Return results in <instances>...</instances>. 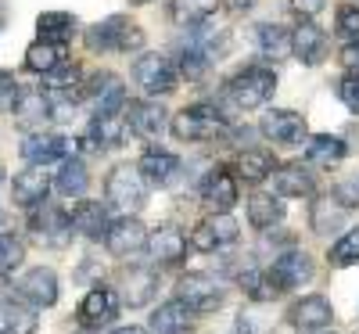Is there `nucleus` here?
I'll list each match as a JSON object with an SVG mask.
<instances>
[{"label":"nucleus","mask_w":359,"mask_h":334,"mask_svg":"<svg viewBox=\"0 0 359 334\" xmlns=\"http://www.w3.org/2000/svg\"><path fill=\"white\" fill-rule=\"evenodd\" d=\"M241 198V187H237V176L230 169H212L201 184V201L216 212V216H226V212L237 205Z\"/></svg>","instance_id":"2eb2a0df"},{"label":"nucleus","mask_w":359,"mask_h":334,"mask_svg":"<svg viewBox=\"0 0 359 334\" xmlns=\"http://www.w3.org/2000/svg\"><path fill=\"white\" fill-rule=\"evenodd\" d=\"M18 298L25 302V306H33V309H47L57 302V273L47 269V266H36V269H29L25 277L18 281Z\"/></svg>","instance_id":"4468645a"},{"label":"nucleus","mask_w":359,"mask_h":334,"mask_svg":"<svg viewBox=\"0 0 359 334\" xmlns=\"http://www.w3.org/2000/svg\"><path fill=\"white\" fill-rule=\"evenodd\" d=\"M0 316H4V330L8 334H36V316L18 298V291H15V298H8L4 306H0Z\"/></svg>","instance_id":"72a5a7b5"},{"label":"nucleus","mask_w":359,"mask_h":334,"mask_svg":"<svg viewBox=\"0 0 359 334\" xmlns=\"http://www.w3.org/2000/svg\"><path fill=\"white\" fill-rule=\"evenodd\" d=\"M79 65L76 62H62L50 76H43V86L50 90V94H72V86H79Z\"/></svg>","instance_id":"a19ab883"},{"label":"nucleus","mask_w":359,"mask_h":334,"mask_svg":"<svg viewBox=\"0 0 359 334\" xmlns=\"http://www.w3.org/2000/svg\"><path fill=\"white\" fill-rule=\"evenodd\" d=\"M291 54L302 65H320L327 58V36L316 22H298L291 33Z\"/></svg>","instance_id":"6ab92c4d"},{"label":"nucleus","mask_w":359,"mask_h":334,"mask_svg":"<svg viewBox=\"0 0 359 334\" xmlns=\"http://www.w3.org/2000/svg\"><path fill=\"white\" fill-rule=\"evenodd\" d=\"M50 187H54V180H50L47 169L25 166V169L15 173V180H11V198H15V205H22V208H40V205H47Z\"/></svg>","instance_id":"f8f14e48"},{"label":"nucleus","mask_w":359,"mask_h":334,"mask_svg":"<svg viewBox=\"0 0 359 334\" xmlns=\"http://www.w3.org/2000/svg\"><path fill=\"white\" fill-rule=\"evenodd\" d=\"M306 159H309L313 166L334 169V166L345 159V140H341V137H331V133H320V137H313V140H309Z\"/></svg>","instance_id":"2f4dec72"},{"label":"nucleus","mask_w":359,"mask_h":334,"mask_svg":"<svg viewBox=\"0 0 359 334\" xmlns=\"http://www.w3.org/2000/svg\"><path fill=\"white\" fill-rule=\"evenodd\" d=\"M0 334H8V330H4V327H0Z\"/></svg>","instance_id":"5fc2aeb1"},{"label":"nucleus","mask_w":359,"mask_h":334,"mask_svg":"<svg viewBox=\"0 0 359 334\" xmlns=\"http://www.w3.org/2000/svg\"><path fill=\"white\" fill-rule=\"evenodd\" d=\"M90 187V173H86V162L83 159H65L62 166H57V176H54V191L65 194V198H79L86 194Z\"/></svg>","instance_id":"cd10ccee"},{"label":"nucleus","mask_w":359,"mask_h":334,"mask_svg":"<svg viewBox=\"0 0 359 334\" xmlns=\"http://www.w3.org/2000/svg\"><path fill=\"white\" fill-rule=\"evenodd\" d=\"M57 65H62V51H57V47H50V44H33V47H29L25 51V69L29 72H40V76H50Z\"/></svg>","instance_id":"58836bf2"},{"label":"nucleus","mask_w":359,"mask_h":334,"mask_svg":"<svg viewBox=\"0 0 359 334\" xmlns=\"http://www.w3.org/2000/svg\"><path fill=\"white\" fill-rule=\"evenodd\" d=\"M313 277V259L306 252H298V248H287L273 259V266L266 269V281L269 288H273V295H284L298 284H306Z\"/></svg>","instance_id":"423d86ee"},{"label":"nucleus","mask_w":359,"mask_h":334,"mask_svg":"<svg viewBox=\"0 0 359 334\" xmlns=\"http://www.w3.org/2000/svg\"><path fill=\"white\" fill-rule=\"evenodd\" d=\"M252 4H255V0H223V8H226L230 15H245Z\"/></svg>","instance_id":"3c124183"},{"label":"nucleus","mask_w":359,"mask_h":334,"mask_svg":"<svg viewBox=\"0 0 359 334\" xmlns=\"http://www.w3.org/2000/svg\"><path fill=\"white\" fill-rule=\"evenodd\" d=\"M115 86H123V83L115 79V72H94L86 83H79L76 90H79V98H94L97 101V98H104L108 90H115Z\"/></svg>","instance_id":"37998d69"},{"label":"nucleus","mask_w":359,"mask_h":334,"mask_svg":"<svg viewBox=\"0 0 359 334\" xmlns=\"http://www.w3.org/2000/svg\"><path fill=\"white\" fill-rule=\"evenodd\" d=\"M338 33L348 36V40H359V8L355 4L338 8Z\"/></svg>","instance_id":"a18cd8bd"},{"label":"nucleus","mask_w":359,"mask_h":334,"mask_svg":"<svg viewBox=\"0 0 359 334\" xmlns=\"http://www.w3.org/2000/svg\"><path fill=\"white\" fill-rule=\"evenodd\" d=\"M137 169H140V176L147 180V184H158V187H165V184H172V180L180 176L184 162H180V159L172 155V151L147 147L144 155H140V162H137Z\"/></svg>","instance_id":"4be33fe9"},{"label":"nucleus","mask_w":359,"mask_h":334,"mask_svg":"<svg viewBox=\"0 0 359 334\" xmlns=\"http://www.w3.org/2000/svg\"><path fill=\"white\" fill-rule=\"evenodd\" d=\"M334 198H338V205H341V208L359 205V184H341V187L334 191Z\"/></svg>","instance_id":"de8ad7c7"},{"label":"nucleus","mask_w":359,"mask_h":334,"mask_svg":"<svg viewBox=\"0 0 359 334\" xmlns=\"http://www.w3.org/2000/svg\"><path fill=\"white\" fill-rule=\"evenodd\" d=\"M323 4H327V0H291V11H298L302 18H313V15L323 11Z\"/></svg>","instance_id":"09e8293b"},{"label":"nucleus","mask_w":359,"mask_h":334,"mask_svg":"<svg viewBox=\"0 0 359 334\" xmlns=\"http://www.w3.org/2000/svg\"><path fill=\"white\" fill-rule=\"evenodd\" d=\"M176 298L184 302L191 313H216L223 306V284L205 277V273H187V277H180Z\"/></svg>","instance_id":"0eeeda50"},{"label":"nucleus","mask_w":359,"mask_h":334,"mask_svg":"<svg viewBox=\"0 0 359 334\" xmlns=\"http://www.w3.org/2000/svg\"><path fill=\"white\" fill-rule=\"evenodd\" d=\"M111 334H147V330L144 327H115Z\"/></svg>","instance_id":"603ef678"},{"label":"nucleus","mask_w":359,"mask_h":334,"mask_svg":"<svg viewBox=\"0 0 359 334\" xmlns=\"http://www.w3.org/2000/svg\"><path fill=\"white\" fill-rule=\"evenodd\" d=\"M191 327V309L180 298L165 302L151 313V334H184Z\"/></svg>","instance_id":"c756f323"},{"label":"nucleus","mask_w":359,"mask_h":334,"mask_svg":"<svg viewBox=\"0 0 359 334\" xmlns=\"http://www.w3.org/2000/svg\"><path fill=\"white\" fill-rule=\"evenodd\" d=\"M29 230H33L43 245H65V241L72 237V216L65 208H57V205H40L33 208V216H29Z\"/></svg>","instance_id":"9b49d317"},{"label":"nucleus","mask_w":359,"mask_h":334,"mask_svg":"<svg viewBox=\"0 0 359 334\" xmlns=\"http://www.w3.org/2000/svg\"><path fill=\"white\" fill-rule=\"evenodd\" d=\"M280 220H284V205H280V198L277 194H266V191H259V194H252L248 198V223L255 227V230H269V227H280Z\"/></svg>","instance_id":"bb28decb"},{"label":"nucleus","mask_w":359,"mask_h":334,"mask_svg":"<svg viewBox=\"0 0 359 334\" xmlns=\"http://www.w3.org/2000/svg\"><path fill=\"white\" fill-rule=\"evenodd\" d=\"M104 194H108V201H111L118 212L133 216V212H140L144 201H147V180H144L140 169L130 166V162L111 166V173H108V180H104Z\"/></svg>","instance_id":"20e7f679"},{"label":"nucleus","mask_w":359,"mask_h":334,"mask_svg":"<svg viewBox=\"0 0 359 334\" xmlns=\"http://www.w3.org/2000/svg\"><path fill=\"white\" fill-rule=\"evenodd\" d=\"M11 115H15L18 126L36 130L50 119V98L43 94V90H18L15 101H11Z\"/></svg>","instance_id":"412c9836"},{"label":"nucleus","mask_w":359,"mask_h":334,"mask_svg":"<svg viewBox=\"0 0 359 334\" xmlns=\"http://www.w3.org/2000/svg\"><path fill=\"white\" fill-rule=\"evenodd\" d=\"M123 119H126V126H130V133L133 137H158L162 133V126H165V108H158L155 101H126V112H123Z\"/></svg>","instance_id":"5701e85b"},{"label":"nucleus","mask_w":359,"mask_h":334,"mask_svg":"<svg viewBox=\"0 0 359 334\" xmlns=\"http://www.w3.org/2000/svg\"><path fill=\"white\" fill-rule=\"evenodd\" d=\"M230 133V123L226 115L216 108V105H191L184 108L176 119H172V137L176 140H191V144H201V140H219Z\"/></svg>","instance_id":"f257e3e1"},{"label":"nucleus","mask_w":359,"mask_h":334,"mask_svg":"<svg viewBox=\"0 0 359 334\" xmlns=\"http://www.w3.org/2000/svg\"><path fill=\"white\" fill-rule=\"evenodd\" d=\"M36 33H40V44L62 47L76 33V15H69V11H43L36 18Z\"/></svg>","instance_id":"c85d7f7f"},{"label":"nucleus","mask_w":359,"mask_h":334,"mask_svg":"<svg viewBox=\"0 0 359 334\" xmlns=\"http://www.w3.org/2000/svg\"><path fill=\"white\" fill-rule=\"evenodd\" d=\"M320 334H327V330H320Z\"/></svg>","instance_id":"4d7b16f0"},{"label":"nucleus","mask_w":359,"mask_h":334,"mask_svg":"<svg viewBox=\"0 0 359 334\" xmlns=\"http://www.w3.org/2000/svg\"><path fill=\"white\" fill-rule=\"evenodd\" d=\"M273 191H277V198H313L316 184L302 162H284L273 173Z\"/></svg>","instance_id":"393cba45"},{"label":"nucleus","mask_w":359,"mask_h":334,"mask_svg":"<svg viewBox=\"0 0 359 334\" xmlns=\"http://www.w3.org/2000/svg\"><path fill=\"white\" fill-rule=\"evenodd\" d=\"M130 4H147V0H130Z\"/></svg>","instance_id":"864d4df0"},{"label":"nucleus","mask_w":359,"mask_h":334,"mask_svg":"<svg viewBox=\"0 0 359 334\" xmlns=\"http://www.w3.org/2000/svg\"><path fill=\"white\" fill-rule=\"evenodd\" d=\"M133 79H137V86L144 90V94H151V98H158V94H172L176 90V83H180V69L169 62L165 54H140L137 62H133Z\"/></svg>","instance_id":"39448f33"},{"label":"nucleus","mask_w":359,"mask_h":334,"mask_svg":"<svg viewBox=\"0 0 359 334\" xmlns=\"http://www.w3.org/2000/svg\"><path fill=\"white\" fill-rule=\"evenodd\" d=\"M123 302L130 309H137V306H147V302L155 298V291H158V273L155 269H147V266H130L126 273H123Z\"/></svg>","instance_id":"b1692460"},{"label":"nucleus","mask_w":359,"mask_h":334,"mask_svg":"<svg viewBox=\"0 0 359 334\" xmlns=\"http://www.w3.org/2000/svg\"><path fill=\"white\" fill-rule=\"evenodd\" d=\"M208 65H212V58H208V51H205L201 44H191V47L180 51V79L198 83V79L208 72Z\"/></svg>","instance_id":"4c0bfd02"},{"label":"nucleus","mask_w":359,"mask_h":334,"mask_svg":"<svg viewBox=\"0 0 359 334\" xmlns=\"http://www.w3.org/2000/svg\"><path fill=\"white\" fill-rule=\"evenodd\" d=\"M76 151V140L72 137H62V133H29L22 140V159L29 166H50V162H65L72 159Z\"/></svg>","instance_id":"6e6552de"},{"label":"nucleus","mask_w":359,"mask_h":334,"mask_svg":"<svg viewBox=\"0 0 359 334\" xmlns=\"http://www.w3.org/2000/svg\"><path fill=\"white\" fill-rule=\"evenodd\" d=\"M118 298L111 288H94V291H86V298L79 302V323L90 327V330H101L108 327L115 316H118Z\"/></svg>","instance_id":"dca6fc26"},{"label":"nucleus","mask_w":359,"mask_h":334,"mask_svg":"<svg viewBox=\"0 0 359 334\" xmlns=\"http://www.w3.org/2000/svg\"><path fill=\"white\" fill-rule=\"evenodd\" d=\"M187 248H191V237L180 227H158L151 237H147V255H151L155 262H162V266L180 262L187 255Z\"/></svg>","instance_id":"a211bd4d"},{"label":"nucleus","mask_w":359,"mask_h":334,"mask_svg":"<svg viewBox=\"0 0 359 334\" xmlns=\"http://www.w3.org/2000/svg\"><path fill=\"white\" fill-rule=\"evenodd\" d=\"M237 281H241L245 295H248V298H255V302H269V298H277V295H273V288H269V281H266V269H245Z\"/></svg>","instance_id":"79ce46f5"},{"label":"nucleus","mask_w":359,"mask_h":334,"mask_svg":"<svg viewBox=\"0 0 359 334\" xmlns=\"http://www.w3.org/2000/svg\"><path fill=\"white\" fill-rule=\"evenodd\" d=\"M331 320H334V306L323 295H306V298H298L294 306H291V323L298 330L320 334V330L331 327Z\"/></svg>","instance_id":"f3484780"},{"label":"nucleus","mask_w":359,"mask_h":334,"mask_svg":"<svg viewBox=\"0 0 359 334\" xmlns=\"http://www.w3.org/2000/svg\"><path fill=\"white\" fill-rule=\"evenodd\" d=\"M241 237V223H237L230 212L226 216H208V220H201L198 227H194V234H191V248L194 252H216V248H223V245H233V241Z\"/></svg>","instance_id":"9d476101"},{"label":"nucleus","mask_w":359,"mask_h":334,"mask_svg":"<svg viewBox=\"0 0 359 334\" xmlns=\"http://www.w3.org/2000/svg\"><path fill=\"white\" fill-rule=\"evenodd\" d=\"M130 137V126H126V119L123 115H108V119H94L83 137V147L86 151H108L115 144H123Z\"/></svg>","instance_id":"a878e982"},{"label":"nucleus","mask_w":359,"mask_h":334,"mask_svg":"<svg viewBox=\"0 0 359 334\" xmlns=\"http://www.w3.org/2000/svg\"><path fill=\"white\" fill-rule=\"evenodd\" d=\"M72 227H76L83 237H90V241H101V237H108V230H111L108 205H101V201H90V198H79V201L72 205Z\"/></svg>","instance_id":"aec40b11"},{"label":"nucleus","mask_w":359,"mask_h":334,"mask_svg":"<svg viewBox=\"0 0 359 334\" xmlns=\"http://www.w3.org/2000/svg\"><path fill=\"white\" fill-rule=\"evenodd\" d=\"M262 137L273 140V144H302L309 137V126H306V115L302 112H291V108H277V112H266L262 123H259Z\"/></svg>","instance_id":"1a4fd4ad"},{"label":"nucleus","mask_w":359,"mask_h":334,"mask_svg":"<svg viewBox=\"0 0 359 334\" xmlns=\"http://www.w3.org/2000/svg\"><path fill=\"white\" fill-rule=\"evenodd\" d=\"M259 51L266 58H273V62H284V58L291 54V33L280 29V25H273V22L259 25Z\"/></svg>","instance_id":"e433bc0d"},{"label":"nucleus","mask_w":359,"mask_h":334,"mask_svg":"<svg viewBox=\"0 0 359 334\" xmlns=\"http://www.w3.org/2000/svg\"><path fill=\"white\" fill-rule=\"evenodd\" d=\"M273 90H277V76L269 72V69H262V65H248V69H241L230 83H226V101L233 105V108H259V105H266L269 98H273Z\"/></svg>","instance_id":"7ed1b4c3"},{"label":"nucleus","mask_w":359,"mask_h":334,"mask_svg":"<svg viewBox=\"0 0 359 334\" xmlns=\"http://www.w3.org/2000/svg\"><path fill=\"white\" fill-rule=\"evenodd\" d=\"M0 176H4V173H0Z\"/></svg>","instance_id":"13d9d810"},{"label":"nucleus","mask_w":359,"mask_h":334,"mask_svg":"<svg viewBox=\"0 0 359 334\" xmlns=\"http://www.w3.org/2000/svg\"><path fill=\"white\" fill-rule=\"evenodd\" d=\"M15 94H18V86H15L11 72H0V101H15Z\"/></svg>","instance_id":"8fccbe9b"},{"label":"nucleus","mask_w":359,"mask_h":334,"mask_svg":"<svg viewBox=\"0 0 359 334\" xmlns=\"http://www.w3.org/2000/svg\"><path fill=\"white\" fill-rule=\"evenodd\" d=\"M273 166H277L273 155H269V151H262V147H248V151H241V155H237V176L248 180V184H262L266 176H273V173H277Z\"/></svg>","instance_id":"7c9ffc66"},{"label":"nucleus","mask_w":359,"mask_h":334,"mask_svg":"<svg viewBox=\"0 0 359 334\" xmlns=\"http://www.w3.org/2000/svg\"><path fill=\"white\" fill-rule=\"evenodd\" d=\"M86 47L97 54H118V51H137L144 47V33L126 18V15H108L86 29Z\"/></svg>","instance_id":"f03ea898"},{"label":"nucleus","mask_w":359,"mask_h":334,"mask_svg":"<svg viewBox=\"0 0 359 334\" xmlns=\"http://www.w3.org/2000/svg\"><path fill=\"white\" fill-rule=\"evenodd\" d=\"M327 259H331L334 269H345V266H355L359 262V227H352L345 237H338L331 252H327Z\"/></svg>","instance_id":"ea45409f"},{"label":"nucleus","mask_w":359,"mask_h":334,"mask_svg":"<svg viewBox=\"0 0 359 334\" xmlns=\"http://www.w3.org/2000/svg\"><path fill=\"white\" fill-rule=\"evenodd\" d=\"M25 259V245H22V237L0 220V277H8V273H15Z\"/></svg>","instance_id":"c9c22d12"},{"label":"nucleus","mask_w":359,"mask_h":334,"mask_svg":"<svg viewBox=\"0 0 359 334\" xmlns=\"http://www.w3.org/2000/svg\"><path fill=\"white\" fill-rule=\"evenodd\" d=\"M219 0H169V18L176 25H201Z\"/></svg>","instance_id":"f704fd0d"},{"label":"nucleus","mask_w":359,"mask_h":334,"mask_svg":"<svg viewBox=\"0 0 359 334\" xmlns=\"http://www.w3.org/2000/svg\"><path fill=\"white\" fill-rule=\"evenodd\" d=\"M352 334H359V327H355V330H352Z\"/></svg>","instance_id":"6e6d98bb"},{"label":"nucleus","mask_w":359,"mask_h":334,"mask_svg":"<svg viewBox=\"0 0 359 334\" xmlns=\"http://www.w3.org/2000/svg\"><path fill=\"white\" fill-rule=\"evenodd\" d=\"M338 62H341V65H345L348 72H359V40H348V44L341 47Z\"/></svg>","instance_id":"49530a36"},{"label":"nucleus","mask_w":359,"mask_h":334,"mask_svg":"<svg viewBox=\"0 0 359 334\" xmlns=\"http://www.w3.org/2000/svg\"><path fill=\"white\" fill-rule=\"evenodd\" d=\"M341 220H345V208L338 205L334 194H320V198H313V216H309V223H313L316 234H331V230H338Z\"/></svg>","instance_id":"473e14b6"},{"label":"nucleus","mask_w":359,"mask_h":334,"mask_svg":"<svg viewBox=\"0 0 359 334\" xmlns=\"http://www.w3.org/2000/svg\"><path fill=\"white\" fill-rule=\"evenodd\" d=\"M147 237L151 234H147V227L137 216H123V220H111V230L104 237V245H108L111 255L126 259V255H137V252L147 248Z\"/></svg>","instance_id":"ddd939ff"},{"label":"nucleus","mask_w":359,"mask_h":334,"mask_svg":"<svg viewBox=\"0 0 359 334\" xmlns=\"http://www.w3.org/2000/svg\"><path fill=\"white\" fill-rule=\"evenodd\" d=\"M338 98L345 101V108H348V112H355V115H359V72L341 76V83H338Z\"/></svg>","instance_id":"c03bdc74"}]
</instances>
